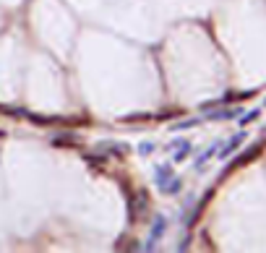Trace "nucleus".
<instances>
[{
  "mask_svg": "<svg viewBox=\"0 0 266 253\" xmlns=\"http://www.w3.org/2000/svg\"><path fill=\"white\" fill-rule=\"evenodd\" d=\"M237 115H243L240 107H235V110H214V112H206V120H232V118H237Z\"/></svg>",
  "mask_w": 266,
  "mask_h": 253,
  "instance_id": "20e7f679",
  "label": "nucleus"
},
{
  "mask_svg": "<svg viewBox=\"0 0 266 253\" xmlns=\"http://www.w3.org/2000/svg\"><path fill=\"white\" fill-rule=\"evenodd\" d=\"M188 154H191V144H188V141H183L180 146H177V154H175V159H172V162H175V165L185 162V159H188Z\"/></svg>",
  "mask_w": 266,
  "mask_h": 253,
  "instance_id": "6e6552de",
  "label": "nucleus"
},
{
  "mask_svg": "<svg viewBox=\"0 0 266 253\" xmlns=\"http://www.w3.org/2000/svg\"><path fill=\"white\" fill-rule=\"evenodd\" d=\"M154 149H157V146H154L151 141H144V144H139V149H136V151H139L141 157H149V154H151Z\"/></svg>",
  "mask_w": 266,
  "mask_h": 253,
  "instance_id": "9d476101",
  "label": "nucleus"
},
{
  "mask_svg": "<svg viewBox=\"0 0 266 253\" xmlns=\"http://www.w3.org/2000/svg\"><path fill=\"white\" fill-rule=\"evenodd\" d=\"M198 123H201V118H193V120H183V123H175L172 131H185V128H196Z\"/></svg>",
  "mask_w": 266,
  "mask_h": 253,
  "instance_id": "1a4fd4ad",
  "label": "nucleus"
},
{
  "mask_svg": "<svg viewBox=\"0 0 266 253\" xmlns=\"http://www.w3.org/2000/svg\"><path fill=\"white\" fill-rule=\"evenodd\" d=\"M258 115H261L258 110H251V112H246V115H243V118H240V123H243V125H248V123H253V120L258 118Z\"/></svg>",
  "mask_w": 266,
  "mask_h": 253,
  "instance_id": "9b49d317",
  "label": "nucleus"
},
{
  "mask_svg": "<svg viewBox=\"0 0 266 253\" xmlns=\"http://www.w3.org/2000/svg\"><path fill=\"white\" fill-rule=\"evenodd\" d=\"M172 165H157V170H154V183H157V188L162 191L167 183L172 180Z\"/></svg>",
  "mask_w": 266,
  "mask_h": 253,
  "instance_id": "f03ea898",
  "label": "nucleus"
},
{
  "mask_svg": "<svg viewBox=\"0 0 266 253\" xmlns=\"http://www.w3.org/2000/svg\"><path fill=\"white\" fill-rule=\"evenodd\" d=\"M180 188H183V178H177V175H175V178L167 183V186L162 188V193H167V196H175V193L180 191Z\"/></svg>",
  "mask_w": 266,
  "mask_h": 253,
  "instance_id": "0eeeda50",
  "label": "nucleus"
},
{
  "mask_svg": "<svg viewBox=\"0 0 266 253\" xmlns=\"http://www.w3.org/2000/svg\"><path fill=\"white\" fill-rule=\"evenodd\" d=\"M165 233H167V219H165L162 214H157V217H154V222H151V230H149V238H146L144 250H154V248H157V240H159Z\"/></svg>",
  "mask_w": 266,
  "mask_h": 253,
  "instance_id": "f257e3e1",
  "label": "nucleus"
},
{
  "mask_svg": "<svg viewBox=\"0 0 266 253\" xmlns=\"http://www.w3.org/2000/svg\"><path fill=\"white\" fill-rule=\"evenodd\" d=\"M243 139H246V133H235V136H232V141L222 146V154H219V157H222V159H227V157H230V154H232L240 144H243Z\"/></svg>",
  "mask_w": 266,
  "mask_h": 253,
  "instance_id": "39448f33",
  "label": "nucleus"
},
{
  "mask_svg": "<svg viewBox=\"0 0 266 253\" xmlns=\"http://www.w3.org/2000/svg\"><path fill=\"white\" fill-rule=\"evenodd\" d=\"M261 151H263V144H253L248 151H243V154L235 159V162L230 165V170H232V167H237V165H246V162H251V159H253V157H258Z\"/></svg>",
  "mask_w": 266,
  "mask_h": 253,
  "instance_id": "7ed1b4c3",
  "label": "nucleus"
},
{
  "mask_svg": "<svg viewBox=\"0 0 266 253\" xmlns=\"http://www.w3.org/2000/svg\"><path fill=\"white\" fill-rule=\"evenodd\" d=\"M217 149H219V141H217V144H211L206 151H201V154H198V157H196V170H201V167L209 162V159L214 157V151H217Z\"/></svg>",
  "mask_w": 266,
  "mask_h": 253,
  "instance_id": "423d86ee",
  "label": "nucleus"
}]
</instances>
